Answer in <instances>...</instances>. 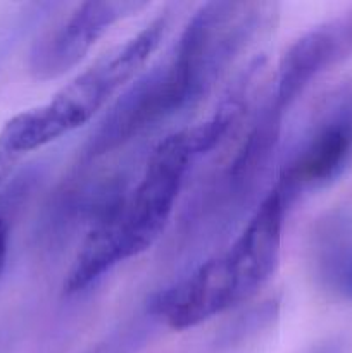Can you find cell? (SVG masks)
Listing matches in <instances>:
<instances>
[{
  "instance_id": "obj_10",
  "label": "cell",
  "mask_w": 352,
  "mask_h": 353,
  "mask_svg": "<svg viewBox=\"0 0 352 353\" xmlns=\"http://www.w3.org/2000/svg\"><path fill=\"white\" fill-rule=\"evenodd\" d=\"M314 264L320 278L342 292L352 268V217L338 214L320 224L314 238Z\"/></svg>"
},
{
  "instance_id": "obj_12",
  "label": "cell",
  "mask_w": 352,
  "mask_h": 353,
  "mask_svg": "<svg viewBox=\"0 0 352 353\" xmlns=\"http://www.w3.org/2000/svg\"><path fill=\"white\" fill-rule=\"evenodd\" d=\"M342 293L352 299V268H351V271H349L347 278H345L344 286H342Z\"/></svg>"
},
{
  "instance_id": "obj_1",
  "label": "cell",
  "mask_w": 352,
  "mask_h": 353,
  "mask_svg": "<svg viewBox=\"0 0 352 353\" xmlns=\"http://www.w3.org/2000/svg\"><path fill=\"white\" fill-rule=\"evenodd\" d=\"M230 131L214 114L197 126L164 138L130 192L113 193L92 223L64 283L68 295L85 292L117 264L144 254L168 226L193 162Z\"/></svg>"
},
{
  "instance_id": "obj_8",
  "label": "cell",
  "mask_w": 352,
  "mask_h": 353,
  "mask_svg": "<svg viewBox=\"0 0 352 353\" xmlns=\"http://www.w3.org/2000/svg\"><path fill=\"white\" fill-rule=\"evenodd\" d=\"M352 57V7L311 28L283 54L271 105L285 116L307 86Z\"/></svg>"
},
{
  "instance_id": "obj_13",
  "label": "cell",
  "mask_w": 352,
  "mask_h": 353,
  "mask_svg": "<svg viewBox=\"0 0 352 353\" xmlns=\"http://www.w3.org/2000/svg\"><path fill=\"white\" fill-rule=\"evenodd\" d=\"M314 353H335V352L331 350V348H321V350H317V352H314Z\"/></svg>"
},
{
  "instance_id": "obj_7",
  "label": "cell",
  "mask_w": 352,
  "mask_h": 353,
  "mask_svg": "<svg viewBox=\"0 0 352 353\" xmlns=\"http://www.w3.org/2000/svg\"><path fill=\"white\" fill-rule=\"evenodd\" d=\"M147 7V2L79 3L38 37L30 50L28 69L40 81L61 78L85 59L114 24Z\"/></svg>"
},
{
  "instance_id": "obj_11",
  "label": "cell",
  "mask_w": 352,
  "mask_h": 353,
  "mask_svg": "<svg viewBox=\"0 0 352 353\" xmlns=\"http://www.w3.org/2000/svg\"><path fill=\"white\" fill-rule=\"evenodd\" d=\"M7 254H9V223L0 214V278H2V272L6 269Z\"/></svg>"
},
{
  "instance_id": "obj_3",
  "label": "cell",
  "mask_w": 352,
  "mask_h": 353,
  "mask_svg": "<svg viewBox=\"0 0 352 353\" xmlns=\"http://www.w3.org/2000/svg\"><path fill=\"white\" fill-rule=\"evenodd\" d=\"M173 9L162 10L144 30L100 55L47 103L16 114L0 131V186L30 152L88 123L157 50L168 34Z\"/></svg>"
},
{
  "instance_id": "obj_4",
  "label": "cell",
  "mask_w": 352,
  "mask_h": 353,
  "mask_svg": "<svg viewBox=\"0 0 352 353\" xmlns=\"http://www.w3.org/2000/svg\"><path fill=\"white\" fill-rule=\"evenodd\" d=\"M271 3L207 2L190 17L171 52L197 103L271 19Z\"/></svg>"
},
{
  "instance_id": "obj_2",
  "label": "cell",
  "mask_w": 352,
  "mask_h": 353,
  "mask_svg": "<svg viewBox=\"0 0 352 353\" xmlns=\"http://www.w3.org/2000/svg\"><path fill=\"white\" fill-rule=\"evenodd\" d=\"M286 209L282 193L273 188L240 236L159 293L150 312L171 330L185 331L251 300L278 269Z\"/></svg>"
},
{
  "instance_id": "obj_5",
  "label": "cell",
  "mask_w": 352,
  "mask_h": 353,
  "mask_svg": "<svg viewBox=\"0 0 352 353\" xmlns=\"http://www.w3.org/2000/svg\"><path fill=\"white\" fill-rule=\"evenodd\" d=\"M197 105L171 50L116 100L92 134L86 155L100 157L141 137L175 114Z\"/></svg>"
},
{
  "instance_id": "obj_9",
  "label": "cell",
  "mask_w": 352,
  "mask_h": 353,
  "mask_svg": "<svg viewBox=\"0 0 352 353\" xmlns=\"http://www.w3.org/2000/svg\"><path fill=\"white\" fill-rule=\"evenodd\" d=\"M282 119L283 114L278 112L271 105V102L261 110L257 121L235 154L230 171H228V183L233 192L244 193L245 190L251 188L257 174H261L262 169L268 165L278 143Z\"/></svg>"
},
{
  "instance_id": "obj_6",
  "label": "cell",
  "mask_w": 352,
  "mask_h": 353,
  "mask_svg": "<svg viewBox=\"0 0 352 353\" xmlns=\"http://www.w3.org/2000/svg\"><path fill=\"white\" fill-rule=\"evenodd\" d=\"M352 162V92H342L321 110L285 162L275 188L286 205L324 188Z\"/></svg>"
}]
</instances>
